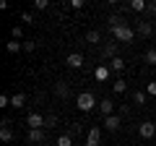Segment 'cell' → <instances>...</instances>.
Segmentation results:
<instances>
[{
  "label": "cell",
  "mask_w": 156,
  "mask_h": 146,
  "mask_svg": "<svg viewBox=\"0 0 156 146\" xmlns=\"http://www.w3.org/2000/svg\"><path fill=\"white\" fill-rule=\"evenodd\" d=\"M21 47H23L21 42H16V39H13V42H8V45H5V50H8V52H11V55H13V52H18V50H21Z\"/></svg>",
  "instance_id": "obj_20"
},
{
  "label": "cell",
  "mask_w": 156,
  "mask_h": 146,
  "mask_svg": "<svg viewBox=\"0 0 156 146\" xmlns=\"http://www.w3.org/2000/svg\"><path fill=\"white\" fill-rule=\"evenodd\" d=\"M47 8H50L47 0H34V11H47Z\"/></svg>",
  "instance_id": "obj_25"
},
{
  "label": "cell",
  "mask_w": 156,
  "mask_h": 146,
  "mask_svg": "<svg viewBox=\"0 0 156 146\" xmlns=\"http://www.w3.org/2000/svg\"><path fill=\"white\" fill-rule=\"evenodd\" d=\"M120 115H109V118H104V128H109V130H117L120 128Z\"/></svg>",
  "instance_id": "obj_11"
},
{
  "label": "cell",
  "mask_w": 156,
  "mask_h": 146,
  "mask_svg": "<svg viewBox=\"0 0 156 146\" xmlns=\"http://www.w3.org/2000/svg\"><path fill=\"white\" fill-rule=\"evenodd\" d=\"M26 123H29V128H44V125H47V118H44V115H39V112H29Z\"/></svg>",
  "instance_id": "obj_3"
},
{
  "label": "cell",
  "mask_w": 156,
  "mask_h": 146,
  "mask_svg": "<svg viewBox=\"0 0 156 146\" xmlns=\"http://www.w3.org/2000/svg\"><path fill=\"white\" fill-rule=\"evenodd\" d=\"M86 42H89V45H99V42H101V34L96 31V29H91V31L86 34Z\"/></svg>",
  "instance_id": "obj_15"
},
{
  "label": "cell",
  "mask_w": 156,
  "mask_h": 146,
  "mask_svg": "<svg viewBox=\"0 0 156 146\" xmlns=\"http://www.w3.org/2000/svg\"><path fill=\"white\" fill-rule=\"evenodd\" d=\"M99 136H101V128H99V125H94V128L89 130V138H86V146H99Z\"/></svg>",
  "instance_id": "obj_7"
},
{
  "label": "cell",
  "mask_w": 156,
  "mask_h": 146,
  "mask_svg": "<svg viewBox=\"0 0 156 146\" xmlns=\"http://www.w3.org/2000/svg\"><path fill=\"white\" fill-rule=\"evenodd\" d=\"M11 34H13V39H21V37H23V29H21V26H13Z\"/></svg>",
  "instance_id": "obj_26"
},
{
  "label": "cell",
  "mask_w": 156,
  "mask_h": 146,
  "mask_svg": "<svg viewBox=\"0 0 156 146\" xmlns=\"http://www.w3.org/2000/svg\"><path fill=\"white\" fill-rule=\"evenodd\" d=\"M146 94H151V97H156V81H151V84L146 86Z\"/></svg>",
  "instance_id": "obj_27"
},
{
  "label": "cell",
  "mask_w": 156,
  "mask_h": 146,
  "mask_svg": "<svg viewBox=\"0 0 156 146\" xmlns=\"http://www.w3.org/2000/svg\"><path fill=\"white\" fill-rule=\"evenodd\" d=\"M57 94H60V97H68V94H70V89H68L65 81H60V84H57Z\"/></svg>",
  "instance_id": "obj_24"
},
{
  "label": "cell",
  "mask_w": 156,
  "mask_h": 146,
  "mask_svg": "<svg viewBox=\"0 0 156 146\" xmlns=\"http://www.w3.org/2000/svg\"><path fill=\"white\" fill-rule=\"evenodd\" d=\"M109 71H112L109 65H96V71H94V78H96V81H107V78H109Z\"/></svg>",
  "instance_id": "obj_9"
},
{
  "label": "cell",
  "mask_w": 156,
  "mask_h": 146,
  "mask_svg": "<svg viewBox=\"0 0 156 146\" xmlns=\"http://www.w3.org/2000/svg\"><path fill=\"white\" fill-rule=\"evenodd\" d=\"M65 63H68L70 68H81V65H83V55H81V52H70Z\"/></svg>",
  "instance_id": "obj_8"
},
{
  "label": "cell",
  "mask_w": 156,
  "mask_h": 146,
  "mask_svg": "<svg viewBox=\"0 0 156 146\" xmlns=\"http://www.w3.org/2000/svg\"><path fill=\"white\" fill-rule=\"evenodd\" d=\"M138 34H140V37H151V34H154V24L138 21Z\"/></svg>",
  "instance_id": "obj_10"
},
{
  "label": "cell",
  "mask_w": 156,
  "mask_h": 146,
  "mask_svg": "<svg viewBox=\"0 0 156 146\" xmlns=\"http://www.w3.org/2000/svg\"><path fill=\"white\" fill-rule=\"evenodd\" d=\"M70 8H83V0H70Z\"/></svg>",
  "instance_id": "obj_31"
},
{
  "label": "cell",
  "mask_w": 156,
  "mask_h": 146,
  "mask_svg": "<svg viewBox=\"0 0 156 146\" xmlns=\"http://www.w3.org/2000/svg\"><path fill=\"white\" fill-rule=\"evenodd\" d=\"M146 97H148L146 91H135V94H133V102H135V104H146Z\"/></svg>",
  "instance_id": "obj_21"
},
{
  "label": "cell",
  "mask_w": 156,
  "mask_h": 146,
  "mask_svg": "<svg viewBox=\"0 0 156 146\" xmlns=\"http://www.w3.org/2000/svg\"><path fill=\"white\" fill-rule=\"evenodd\" d=\"M8 104H11V97L3 94V97H0V107H8Z\"/></svg>",
  "instance_id": "obj_30"
},
{
  "label": "cell",
  "mask_w": 156,
  "mask_h": 146,
  "mask_svg": "<svg viewBox=\"0 0 156 146\" xmlns=\"http://www.w3.org/2000/svg\"><path fill=\"white\" fill-rule=\"evenodd\" d=\"M57 146H73V136H60V138H57Z\"/></svg>",
  "instance_id": "obj_23"
},
{
  "label": "cell",
  "mask_w": 156,
  "mask_h": 146,
  "mask_svg": "<svg viewBox=\"0 0 156 146\" xmlns=\"http://www.w3.org/2000/svg\"><path fill=\"white\" fill-rule=\"evenodd\" d=\"M109 68L117 71V73H122L125 71V60H122V57H115V60H109Z\"/></svg>",
  "instance_id": "obj_16"
},
{
  "label": "cell",
  "mask_w": 156,
  "mask_h": 146,
  "mask_svg": "<svg viewBox=\"0 0 156 146\" xmlns=\"http://www.w3.org/2000/svg\"><path fill=\"white\" fill-rule=\"evenodd\" d=\"M128 8H130V11H135V13H143L146 8H148V3H146V0H130Z\"/></svg>",
  "instance_id": "obj_12"
},
{
  "label": "cell",
  "mask_w": 156,
  "mask_h": 146,
  "mask_svg": "<svg viewBox=\"0 0 156 146\" xmlns=\"http://www.w3.org/2000/svg\"><path fill=\"white\" fill-rule=\"evenodd\" d=\"M26 138L31 141V144H42V141H44V130H42V128H29Z\"/></svg>",
  "instance_id": "obj_6"
},
{
  "label": "cell",
  "mask_w": 156,
  "mask_h": 146,
  "mask_svg": "<svg viewBox=\"0 0 156 146\" xmlns=\"http://www.w3.org/2000/svg\"><path fill=\"white\" fill-rule=\"evenodd\" d=\"M112 34H115L117 42H133V37H135L130 26H115V29H112Z\"/></svg>",
  "instance_id": "obj_2"
},
{
  "label": "cell",
  "mask_w": 156,
  "mask_h": 146,
  "mask_svg": "<svg viewBox=\"0 0 156 146\" xmlns=\"http://www.w3.org/2000/svg\"><path fill=\"white\" fill-rule=\"evenodd\" d=\"M23 50H29V52H34V50H37V42H23Z\"/></svg>",
  "instance_id": "obj_28"
},
{
  "label": "cell",
  "mask_w": 156,
  "mask_h": 146,
  "mask_svg": "<svg viewBox=\"0 0 156 146\" xmlns=\"http://www.w3.org/2000/svg\"><path fill=\"white\" fill-rule=\"evenodd\" d=\"M115 26H125V21H122L120 13H112V16H109V29H115Z\"/></svg>",
  "instance_id": "obj_18"
},
{
  "label": "cell",
  "mask_w": 156,
  "mask_h": 146,
  "mask_svg": "<svg viewBox=\"0 0 156 146\" xmlns=\"http://www.w3.org/2000/svg\"><path fill=\"white\" fill-rule=\"evenodd\" d=\"M21 18H23V21H26V24H34V16H31V13H23Z\"/></svg>",
  "instance_id": "obj_33"
},
{
  "label": "cell",
  "mask_w": 156,
  "mask_h": 146,
  "mask_svg": "<svg viewBox=\"0 0 156 146\" xmlns=\"http://www.w3.org/2000/svg\"><path fill=\"white\" fill-rule=\"evenodd\" d=\"M0 141H13V128H11V120H3V125H0Z\"/></svg>",
  "instance_id": "obj_4"
},
{
  "label": "cell",
  "mask_w": 156,
  "mask_h": 146,
  "mask_svg": "<svg viewBox=\"0 0 156 146\" xmlns=\"http://www.w3.org/2000/svg\"><path fill=\"white\" fill-rule=\"evenodd\" d=\"M146 63H148V65H156V47H151V50L146 52Z\"/></svg>",
  "instance_id": "obj_22"
},
{
  "label": "cell",
  "mask_w": 156,
  "mask_h": 146,
  "mask_svg": "<svg viewBox=\"0 0 156 146\" xmlns=\"http://www.w3.org/2000/svg\"><path fill=\"white\" fill-rule=\"evenodd\" d=\"M23 102H26V97H23L21 91H16V94L11 97V107H16V110H18V107H23Z\"/></svg>",
  "instance_id": "obj_14"
},
{
  "label": "cell",
  "mask_w": 156,
  "mask_h": 146,
  "mask_svg": "<svg viewBox=\"0 0 156 146\" xmlns=\"http://www.w3.org/2000/svg\"><path fill=\"white\" fill-rule=\"evenodd\" d=\"M115 52H117V47H115V42H109V45L104 47V57H109V60H115V57H117Z\"/></svg>",
  "instance_id": "obj_19"
},
{
  "label": "cell",
  "mask_w": 156,
  "mask_h": 146,
  "mask_svg": "<svg viewBox=\"0 0 156 146\" xmlns=\"http://www.w3.org/2000/svg\"><path fill=\"white\" fill-rule=\"evenodd\" d=\"M138 133H140V138H154L156 136V125L154 123H140Z\"/></svg>",
  "instance_id": "obj_5"
},
{
  "label": "cell",
  "mask_w": 156,
  "mask_h": 146,
  "mask_svg": "<svg viewBox=\"0 0 156 146\" xmlns=\"http://www.w3.org/2000/svg\"><path fill=\"white\" fill-rule=\"evenodd\" d=\"M52 125H57V118L55 115H47V128H52Z\"/></svg>",
  "instance_id": "obj_29"
},
{
  "label": "cell",
  "mask_w": 156,
  "mask_h": 146,
  "mask_svg": "<svg viewBox=\"0 0 156 146\" xmlns=\"http://www.w3.org/2000/svg\"><path fill=\"white\" fill-rule=\"evenodd\" d=\"M154 31H156V21H154Z\"/></svg>",
  "instance_id": "obj_35"
},
{
  "label": "cell",
  "mask_w": 156,
  "mask_h": 146,
  "mask_svg": "<svg viewBox=\"0 0 156 146\" xmlns=\"http://www.w3.org/2000/svg\"><path fill=\"white\" fill-rule=\"evenodd\" d=\"M78 130H81V125H70V130H68V136H76Z\"/></svg>",
  "instance_id": "obj_32"
},
{
  "label": "cell",
  "mask_w": 156,
  "mask_h": 146,
  "mask_svg": "<svg viewBox=\"0 0 156 146\" xmlns=\"http://www.w3.org/2000/svg\"><path fill=\"white\" fill-rule=\"evenodd\" d=\"M112 91H115V94H122V91H128V84H125L122 78H117L115 84H112Z\"/></svg>",
  "instance_id": "obj_17"
},
{
  "label": "cell",
  "mask_w": 156,
  "mask_h": 146,
  "mask_svg": "<svg viewBox=\"0 0 156 146\" xmlns=\"http://www.w3.org/2000/svg\"><path fill=\"white\" fill-rule=\"evenodd\" d=\"M148 13H156V3H148V8H146Z\"/></svg>",
  "instance_id": "obj_34"
},
{
  "label": "cell",
  "mask_w": 156,
  "mask_h": 146,
  "mask_svg": "<svg viewBox=\"0 0 156 146\" xmlns=\"http://www.w3.org/2000/svg\"><path fill=\"white\" fill-rule=\"evenodd\" d=\"M78 110H81V112H91V110H94L96 107V97L91 94V91H83V94H78Z\"/></svg>",
  "instance_id": "obj_1"
},
{
  "label": "cell",
  "mask_w": 156,
  "mask_h": 146,
  "mask_svg": "<svg viewBox=\"0 0 156 146\" xmlns=\"http://www.w3.org/2000/svg\"><path fill=\"white\" fill-rule=\"evenodd\" d=\"M99 110L109 118V115H115V112H112V110H115V102H112V99H101V102H99Z\"/></svg>",
  "instance_id": "obj_13"
}]
</instances>
